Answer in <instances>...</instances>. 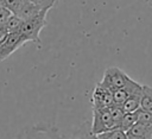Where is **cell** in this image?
I'll return each instance as SVG.
<instances>
[{
	"label": "cell",
	"mask_w": 152,
	"mask_h": 139,
	"mask_svg": "<svg viewBox=\"0 0 152 139\" xmlns=\"http://www.w3.org/2000/svg\"><path fill=\"white\" fill-rule=\"evenodd\" d=\"M48 12L49 11H42L36 17L26 19V20L23 21V24L19 29V32L24 36V38L27 42L40 43L39 33L46 26V14H48Z\"/></svg>",
	"instance_id": "6da1fadb"
},
{
	"label": "cell",
	"mask_w": 152,
	"mask_h": 139,
	"mask_svg": "<svg viewBox=\"0 0 152 139\" xmlns=\"http://www.w3.org/2000/svg\"><path fill=\"white\" fill-rule=\"evenodd\" d=\"M109 108H93L91 135L96 137L97 134L113 127V119Z\"/></svg>",
	"instance_id": "7a4b0ae2"
},
{
	"label": "cell",
	"mask_w": 152,
	"mask_h": 139,
	"mask_svg": "<svg viewBox=\"0 0 152 139\" xmlns=\"http://www.w3.org/2000/svg\"><path fill=\"white\" fill-rule=\"evenodd\" d=\"M128 80L129 76L125 71H122L118 67H109L104 70L102 81L100 83L113 91L120 87H124L128 82Z\"/></svg>",
	"instance_id": "3957f363"
},
{
	"label": "cell",
	"mask_w": 152,
	"mask_h": 139,
	"mask_svg": "<svg viewBox=\"0 0 152 139\" xmlns=\"http://www.w3.org/2000/svg\"><path fill=\"white\" fill-rule=\"evenodd\" d=\"M25 43H27V40L24 38V36L19 31L8 32L5 40L0 44V61H4L7 57H10L14 51H17Z\"/></svg>",
	"instance_id": "277c9868"
},
{
	"label": "cell",
	"mask_w": 152,
	"mask_h": 139,
	"mask_svg": "<svg viewBox=\"0 0 152 139\" xmlns=\"http://www.w3.org/2000/svg\"><path fill=\"white\" fill-rule=\"evenodd\" d=\"M93 108H109L114 105L113 102V91L107 87L97 83L93 91L91 96Z\"/></svg>",
	"instance_id": "5b68a950"
},
{
	"label": "cell",
	"mask_w": 152,
	"mask_h": 139,
	"mask_svg": "<svg viewBox=\"0 0 152 139\" xmlns=\"http://www.w3.org/2000/svg\"><path fill=\"white\" fill-rule=\"evenodd\" d=\"M127 138L132 139H151L152 138V124H144L137 121L127 132H126Z\"/></svg>",
	"instance_id": "8992f818"
},
{
	"label": "cell",
	"mask_w": 152,
	"mask_h": 139,
	"mask_svg": "<svg viewBox=\"0 0 152 139\" xmlns=\"http://www.w3.org/2000/svg\"><path fill=\"white\" fill-rule=\"evenodd\" d=\"M141 93H142V88L139 90H135L134 93H132L127 100L122 103V109L125 112H135L139 107H140V101H141Z\"/></svg>",
	"instance_id": "52a82bcc"
},
{
	"label": "cell",
	"mask_w": 152,
	"mask_h": 139,
	"mask_svg": "<svg viewBox=\"0 0 152 139\" xmlns=\"http://www.w3.org/2000/svg\"><path fill=\"white\" fill-rule=\"evenodd\" d=\"M42 11H46V10H40L38 6H36L34 4L30 2V1H25V4L23 5L21 10L19 11V13L17 15H19L23 20H26V19H30V18H33L36 17L37 14H39Z\"/></svg>",
	"instance_id": "ba28073f"
},
{
	"label": "cell",
	"mask_w": 152,
	"mask_h": 139,
	"mask_svg": "<svg viewBox=\"0 0 152 139\" xmlns=\"http://www.w3.org/2000/svg\"><path fill=\"white\" fill-rule=\"evenodd\" d=\"M96 138H99V139H104V138L106 139H125V138H127V135H126V132L122 131L121 128L112 127V128L97 134Z\"/></svg>",
	"instance_id": "9c48e42d"
},
{
	"label": "cell",
	"mask_w": 152,
	"mask_h": 139,
	"mask_svg": "<svg viewBox=\"0 0 152 139\" xmlns=\"http://www.w3.org/2000/svg\"><path fill=\"white\" fill-rule=\"evenodd\" d=\"M138 121V116H137V112H125L121 122L119 125V128H121L122 131L127 132L135 122Z\"/></svg>",
	"instance_id": "30bf717a"
},
{
	"label": "cell",
	"mask_w": 152,
	"mask_h": 139,
	"mask_svg": "<svg viewBox=\"0 0 152 139\" xmlns=\"http://www.w3.org/2000/svg\"><path fill=\"white\" fill-rule=\"evenodd\" d=\"M140 107L147 110L152 112V87L142 86V93H141V101Z\"/></svg>",
	"instance_id": "8fae6325"
},
{
	"label": "cell",
	"mask_w": 152,
	"mask_h": 139,
	"mask_svg": "<svg viewBox=\"0 0 152 139\" xmlns=\"http://www.w3.org/2000/svg\"><path fill=\"white\" fill-rule=\"evenodd\" d=\"M23 21H24V20H23L19 15L12 13V14L10 15V18L7 19V21H6V24H5V27L7 29L8 32H15V31H19V29H20Z\"/></svg>",
	"instance_id": "7c38bea8"
},
{
	"label": "cell",
	"mask_w": 152,
	"mask_h": 139,
	"mask_svg": "<svg viewBox=\"0 0 152 139\" xmlns=\"http://www.w3.org/2000/svg\"><path fill=\"white\" fill-rule=\"evenodd\" d=\"M26 0H0V4L7 7L13 14H18Z\"/></svg>",
	"instance_id": "4fadbf2b"
},
{
	"label": "cell",
	"mask_w": 152,
	"mask_h": 139,
	"mask_svg": "<svg viewBox=\"0 0 152 139\" xmlns=\"http://www.w3.org/2000/svg\"><path fill=\"white\" fill-rule=\"evenodd\" d=\"M109 109H110V114H112V119H113V127H119L121 119L125 114V110L122 109L121 106H116V105H113Z\"/></svg>",
	"instance_id": "5bb4252c"
},
{
	"label": "cell",
	"mask_w": 152,
	"mask_h": 139,
	"mask_svg": "<svg viewBox=\"0 0 152 139\" xmlns=\"http://www.w3.org/2000/svg\"><path fill=\"white\" fill-rule=\"evenodd\" d=\"M137 116H138V121L139 122H144V124H152V112L144 109L141 107H139L137 110Z\"/></svg>",
	"instance_id": "9a60e30c"
},
{
	"label": "cell",
	"mask_w": 152,
	"mask_h": 139,
	"mask_svg": "<svg viewBox=\"0 0 152 139\" xmlns=\"http://www.w3.org/2000/svg\"><path fill=\"white\" fill-rule=\"evenodd\" d=\"M27 1L34 4V5L38 6L40 10H46V11H49V10H51V8L55 6V4H56L58 0H27Z\"/></svg>",
	"instance_id": "2e32d148"
},
{
	"label": "cell",
	"mask_w": 152,
	"mask_h": 139,
	"mask_svg": "<svg viewBox=\"0 0 152 139\" xmlns=\"http://www.w3.org/2000/svg\"><path fill=\"white\" fill-rule=\"evenodd\" d=\"M11 14H12V12L7 7H5L4 5L0 4V26H5L7 19L10 18Z\"/></svg>",
	"instance_id": "e0dca14e"
},
{
	"label": "cell",
	"mask_w": 152,
	"mask_h": 139,
	"mask_svg": "<svg viewBox=\"0 0 152 139\" xmlns=\"http://www.w3.org/2000/svg\"><path fill=\"white\" fill-rule=\"evenodd\" d=\"M7 34H8L7 29H6L5 26H0V44L5 40V38L7 37Z\"/></svg>",
	"instance_id": "ac0fdd59"
},
{
	"label": "cell",
	"mask_w": 152,
	"mask_h": 139,
	"mask_svg": "<svg viewBox=\"0 0 152 139\" xmlns=\"http://www.w3.org/2000/svg\"><path fill=\"white\" fill-rule=\"evenodd\" d=\"M145 1H146L148 5H151V6H152V0H145Z\"/></svg>",
	"instance_id": "d6986e66"
}]
</instances>
